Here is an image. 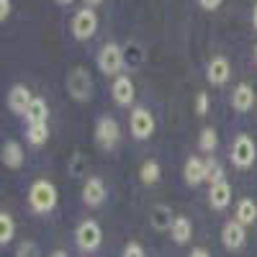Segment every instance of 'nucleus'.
<instances>
[{"instance_id":"f257e3e1","label":"nucleus","mask_w":257,"mask_h":257,"mask_svg":"<svg viewBox=\"0 0 257 257\" xmlns=\"http://www.w3.org/2000/svg\"><path fill=\"white\" fill-rule=\"evenodd\" d=\"M57 201H59V193H57V185L52 180L39 178V180L31 183V188H29V206L34 208V213H41V216H44V213H52Z\"/></svg>"},{"instance_id":"f03ea898","label":"nucleus","mask_w":257,"mask_h":257,"mask_svg":"<svg viewBox=\"0 0 257 257\" xmlns=\"http://www.w3.org/2000/svg\"><path fill=\"white\" fill-rule=\"evenodd\" d=\"M75 244H77L82 252L98 249V247L103 244V229H100V224L93 221V219L80 221L77 229H75Z\"/></svg>"},{"instance_id":"7ed1b4c3","label":"nucleus","mask_w":257,"mask_h":257,"mask_svg":"<svg viewBox=\"0 0 257 257\" xmlns=\"http://www.w3.org/2000/svg\"><path fill=\"white\" fill-rule=\"evenodd\" d=\"M67 93L77 100V103H88L93 98V77L85 67H75L67 75Z\"/></svg>"},{"instance_id":"20e7f679","label":"nucleus","mask_w":257,"mask_h":257,"mask_svg":"<svg viewBox=\"0 0 257 257\" xmlns=\"http://www.w3.org/2000/svg\"><path fill=\"white\" fill-rule=\"evenodd\" d=\"M121 142V128H118V121L113 116H100L98 123H95V144L105 152H111V149Z\"/></svg>"},{"instance_id":"39448f33","label":"nucleus","mask_w":257,"mask_h":257,"mask_svg":"<svg viewBox=\"0 0 257 257\" xmlns=\"http://www.w3.org/2000/svg\"><path fill=\"white\" fill-rule=\"evenodd\" d=\"M254 160H257L254 139L249 134H239L237 139H234V144H231V162H234V167L247 170V167L254 165Z\"/></svg>"},{"instance_id":"423d86ee","label":"nucleus","mask_w":257,"mask_h":257,"mask_svg":"<svg viewBox=\"0 0 257 257\" xmlns=\"http://www.w3.org/2000/svg\"><path fill=\"white\" fill-rule=\"evenodd\" d=\"M98 70L108 77H118L123 70V49L118 44H105L98 52Z\"/></svg>"},{"instance_id":"0eeeda50","label":"nucleus","mask_w":257,"mask_h":257,"mask_svg":"<svg viewBox=\"0 0 257 257\" xmlns=\"http://www.w3.org/2000/svg\"><path fill=\"white\" fill-rule=\"evenodd\" d=\"M128 128H132L134 139L144 142L155 134V116L149 113V108H144V105H137L132 111V116H128Z\"/></svg>"},{"instance_id":"6e6552de","label":"nucleus","mask_w":257,"mask_h":257,"mask_svg":"<svg viewBox=\"0 0 257 257\" xmlns=\"http://www.w3.org/2000/svg\"><path fill=\"white\" fill-rule=\"evenodd\" d=\"M98 31V16L93 8H80L72 16V36L77 41H88Z\"/></svg>"},{"instance_id":"1a4fd4ad","label":"nucleus","mask_w":257,"mask_h":257,"mask_svg":"<svg viewBox=\"0 0 257 257\" xmlns=\"http://www.w3.org/2000/svg\"><path fill=\"white\" fill-rule=\"evenodd\" d=\"M31 103H34V95L31 90L26 88V85H13V88L8 90V108L16 113V116H26V111L31 108Z\"/></svg>"},{"instance_id":"9d476101","label":"nucleus","mask_w":257,"mask_h":257,"mask_svg":"<svg viewBox=\"0 0 257 257\" xmlns=\"http://www.w3.org/2000/svg\"><path fill=\"white\" fill-rule=\"evenodd\" d=\"M134 95H137V88H134V80L128 75H118L113 77V85H111V98L113 103L118 105H132L134 103Z\"/></svg>"},{"instance_id":"9b49d317","label":"nucleus","mask_w":257,"mask_h":257,"mask_svg":"<svg viewBox=\"0 0 257 257\" xmlns=\"http://www.w3.org/2000/svg\"><path fill=\"white\" fill-rule=\"evenodd\" d=\"M244 242H247V231H244V224H239L237 219L234 221H226L224 224V229H221V244L226 247V249H242L244 247Z\"/></svg>"},{"instance_id":"f8f14e48","label":"nucleus","mask_w":257,"mask_h":257,"mask_svg":"<svg viewBox=\"0 0 257 257\" xmlns=\"http://www.w3.org/2000/svg\"><path fill=\"white\" fill-rule=\"evenodd\" d=\"M254 103H257V95H254V90H252L249 82H242V85H237V88H234V93H231V108L237 111V113L252 111Z\"/></svg>"},{"instance_id":"ddd939ff","label":"nucleus","mask_w":257,"mask_h":257,"mask_svg":"<svg viewBox=\"0 0 257 257\" xmlns=\"http://www.w3.org/2000/svg\"><path fill=\"white\" fill-rule=\"evenodd\" d=\"M206 77L211 85H226L231 77V64L226 57H213L206 67Z\"/></svg>"},{"instance_id":"4468645a","label":"nucleus","mask_w":257,"mask_h":257,"mask_svg":"<svg viewBox=\"0 0 257 257\" xmlns=\"http://www.w3.org/2000/svg\"><path fill=\"white\" fill-rule=\"evenodd\" d=\"M183 178L190 188H196L201 183H206V160L201 157H188L185 167H183Z\"/></svg>"},{"instance_id":"2eb2a0df","label":"nucleus","mask_w":257,"mask_h":257,"mask_svg":"<svg viewBox=\"0 0 257 257\" xmlns=\"http://www.w3.org/2000/svg\"><path fill=\"white\" fill-rule=\"evenodd\" d=\"M82 201L88 203V206H100L105 201V183L100 178H88L82 185Z\"/></svg>"},{"instance_id":"dca6fc26","label":"nucleus","mask_w":257,"mask_h":257,"mask_svg":"<svg viewBox=\"0 0 257 257\" xmlns=\"http://www.w3.org/2000/svg\"><path fill=\"white\" fill-rule=\"evenodd\" d=\"M208 203H211V208L224 211V208L231 203V185H229L226 180L213 183V185L208 188Z\"/></svg>"},{"instance_id":"f3484780","label":"nucleus","mask_w":257,"mask_h":257,"mask_svg":"<svg viewBox=\"0 0 257 257\" xmlns=\"http://www.w3.org/2000/svg\"><path fill=\"white\" fill-rule=\"evenodd\" d=\"M149 224H152L155 231H170L173 224H175L173 208H170V206H155L152 213H149Z\"/></svg>"},{"instance_id":"a211bd4d","label":"nucleus","mask_w":257,"mask_h":257,"mask_svg":"<svg viewBox=\"0 0 257 257\" xmlns=\"http://www.w3.org/2000/svg\"><path fill=\"white\" fill-rule=\"evenodd\" d=\"M24 147H21L18 142H13V139H8L6 144H3V165L6 167H11V170H18L21 165H24Z\"/></svg>"},{"instance_id":"6ab92c4d","label":"nucleus","mask_w":257,"mask_h":257,"mask_svg":"<svg viewBox=\"0 0 257 257\" xmlns=\"http://www.w3.org/2000/svg\"><path fill=\"white\" fill-rule=\"evenodd\" d=\"M170 237H173L175 244H188L193 239V224L188 216H175V224L170 229Z\"/></svg>"},{"instance_id":"aec40b11","label":"nucleus","mask_w":257,"mask_h":257,"mask_svg":"<svg viewBox=\"0 0 257 257\" xmlns=\"http://www.w3.org/2000/svg\"><path fill=\"white\" fill-rule=\"evenodd\" d=\"M234 213H237L234 219H237L239 224L249 226V224L257 221V203H254L252 198H242V201L237 203V211H234Z\"/></svg>"},{"instance_id":"412c9836","label":"nucleus","mask_w":257,"mask_h":257,"mask_svg":"<svg viewBox=\"0 0 257 257\" xmlns=\"http://www.w3.org/2000/svg\"><path fill=\"white\" fill-rule=\"evenodd\" d=\"M24 118H26L29 123H47V118H49V105H47V100H44V98H34L31 108L26 111Z\"/></svg>"},{"instance_id":"4be33fe9","label":"nucleus","mask_w":257,"mask_h":257,"mask_svg":"<svg viewBox=\"0 0 257 257\" xmlns=\"http://www.w3.org/2000/svg\"><path fill=\"white\" fill-rule=\"evenodd\" d=\"M26 142L31 147H44L49 142V126L47 123H29L26 128Z\"/></svg>"},{"instance_id":"5701e85b","label":"nucleus","mask_w":257,"mask_h":257,"mask_svg":"<svg viewBox=\"0 0 257 257\" xmlns=\"http://www.w3.org/2000/svg\"><path fill=\"white\" fill-rule=\"evenodd\" d=\"M139 180H142L144 185H155V183L160 180V162L147 160V162L139 167Z\"/></svg>"},{"instance_id":"b1692460","label":"nucleus","mask_w":257,"mask_h":257,"mask_svg":"<svg viewBox=\"0 0 257 257\" xmlns=\"http://www.w3.org/2000/svg\"><path fill=\"white\" fill-rule=\"evenodd\" d=\"M198 147L203 149V152H213V149L219 147V134H216V128H211V126H206L203 132H201V137H198Z\"/></svg>"},{"instance_id":"393cba45","label":"nucleus","mask_w":257,"mask_h":257,"mask_svg":"<svg viewBox=\"0 0 257 257\" xmlns=\"http://www.w3.org/2000/svg\"><path fill=\"white\" fill-rule=\"evenodd\" d=\"M13 234H16V221H13V216L8 211H3L0 213V242L8 244L13 239Z\"/></svg>"},{"instance_id":"a878e982","label":"nucleus","mask_w":257,"mask_h":257,"mask_svg":"<svg viewBox=\"0 0 257 257\" xmlns=\"http://www.w3.org/2000/svg\"><path fill=\"white\" fill-rule=\"evenodd\" d=\"M221 180H226L224 178V167L216 162V160H213V157H208L206 160V183H221Z\"/></svg>"},{"instance_id":"bb28decb","label":"nucleus","mask_w":257,"mask_h":257,"mask_svg":"<svg viewBox=\"0 0 257 257\" xmlns=\"http://www.w3.org/2000/svg\"><path fill=\"white\" fill-rule=\"evenodd\" d=\"M16 257H39V247H36V242H31V239L21 242L18 249H16Z\"/></svg>"},{"instance_id":"cd10ccee","label":"nucleus","mask_w":257,"mask_h":257,"mask_svg":"<svg viewBox=\"0 0 257 257\" xmlns=\"http://www.w3.org/2000/svg\"><path fill=\"white\" fill-rule=\"evenodd\" d=\"M208 105H211L208 93H198V95H196V113H198V116H206V113H208Z\"/></svg>"},{"instance_id":"c85d7f7f","label":"nucleus","mask_w":257,"mask_h":257,"mask_svg":"<svg viewBox=\"0 0 257 257\" xmlns=\"http://www.w3.org/2000/svg\"><path fill=\"white\" fill-rule=\"evenodd\" d=\"M123 257H144V247H142L139 242L126 244V249H123Z\"/></svg>"},{"instance_id":"c756f323","label":"nucleus","mask_w":257,"mask_h":257,"mask_svg":"<svg viewBox=\"0 0 257 257\" xmlns=\"http://www.w3.org/2000/svg\"><path fill=\"white\" fill-rule=\"evenodd\" d=\"M221 3H224V0H198V6H201L203 11H216Z\"/></svg>"},{"instance_id":"7c9ffc66","label":"nucleus","mask_w":257,"mask_h":257,"mask_svg":"<svg viewBox=\"0 0 257 257\" xmlns=\"http://www.w3.org/2000/svg\"><path fill=\"white\" fill-rule=\"evenodd\" d=\"M11 16V0H0V18H8Z\"/></svg>"},{"instance_id":"2f4dec72","label":"nucleus","mask_w":257,"mask_h":257,"mask_svg":"<svg viewBox=\"0 0 257 257\" xmlns=\"http://www.w3.org/2000/svg\"><path fill=\"white\" fill-rule=\"evenodd\" d=\"M188 257H211V252H208L206 247H196V249H193Z\"/></svg>"},{"instance_id":"473e14b6","label":"nucleus","mask_w":257,"mask_h":257,"mask_svg":"<svg viewBox=\"0 0 257 257\" xmlns=\"http://www.w3.org/2000/svg\"><path fill=\"white\" fill-rule=\"evenodd\" d=\"M252 26L257 29V3H254V8H252Z\"/></svg>"},{"instance_id":"72a5a7b5","label":"nucleus","mask_w":257,"mask_h":257,"mask_svg":"<svg viewBox=\"0 0 257 257\" xmlns=\"http://www.w3.org/2000/svg\"><path fill=\"white\" fill-rule=\"evenodd\" d=\"M52 257H67V252H64V249H57V252H52Z\"/></svg>"},{"instance_id":"f704fd0d","label":"nucleus","mask_w":257,"mask_h":257,"mask_svg":"<svg viewBox=\"0 0 257 257\" xmlns=\"http://www.w3.org/2000/svg\"><path fill=\"white\" fill-rule=\"evenodd\" d=\"M57 3H59V6H72L75 0H57Z\"/></svg>"},{"instance_id":"c9c22d12","label":"nucleus","mask_w":257,"mask_h":257,"mask_svg":"<svg viewBox=\"0 0 257 257\" xmlns=\"http://www.w3.org/2000/svg\"><path fill=\"white\" fill-rule=\"evenodd\" d=\"M85 3H88V6H100L103 0H85Z\"/></svg>"},{"instance_id":"e433bc0d","label":"nucleus","mask_w":257,"mask_h":257,"mask_svg":"<svg viewBox=\"0 0 257 257\" xmlns=\"http://www.w3.org/2000/svg\"><path fill=\"white\" fill-rule=\"evenodd\" d=\"M254 59H257V44H254Z\"/></svg>"}]
</instances>
